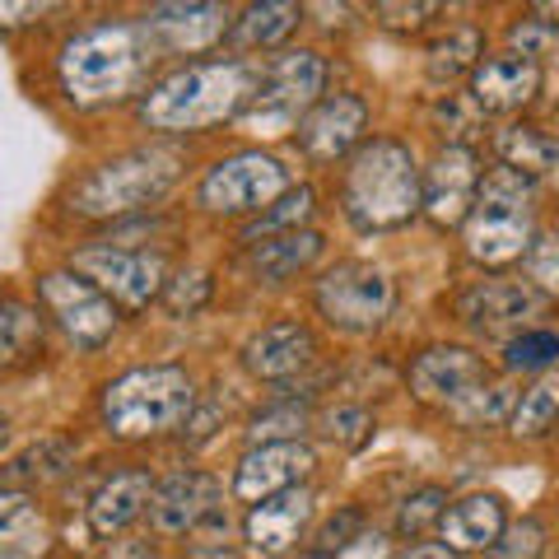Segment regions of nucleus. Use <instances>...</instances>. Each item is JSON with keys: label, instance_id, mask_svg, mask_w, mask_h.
<instances>
[{"label": "nucleus", "instance_id": "34", "mask_svg": "<svg viewBox=\"0 0 559 559\" xmlns=\"http://www.w3.org/2000/svg\"><path fill=\"white\" fill-rule=\"evenodd\" d=\"M509 43H513V57L540 66L546 57H559V24L532 14V20H518V24L509 28Z\"/></svg>", "mask_w": 559, "mask_h": 559}, {"label": "nucleus", "instance_id": "10", "mask_svg": "<svg viewBox=\"0 0 559 559\" xmlns=\"http://www.w3.org/2000/svg\"><path fill=\"white\" fill-rule=\"evenodd\" d=\"M38 294H43L47 312L61 322V331L80 349H98V345L112 341L117 308H112L108 294L94 289L84 275H75V271H47V275H38Z\"/></svg>", "mask_w": 559, "mask_h": 559}, {"label": "nucleus", "instance_id": "13", "mask_svg": "<svg viewBox=\"0 0 559 559\" xmlns=\"http://www.w3.org/2000/svg\"><path fill=\"white\" fill-rule=\"evenodd\" d=\"M312 457L308 443H257L242 452V462L234 471V499L238 503H261V499H275L285 489L304 485L312 476Z\"/></svg>", "mask_w": 559, "mask_h": 559}, {"label": "nucleus", "instance_id": "37", "mask_svg": "<svg viewBox=\"0 0 559 559\" xmlns=\"http://www.w3.org/2000/svg\"><path fill=\"white\" fill-rule=\"evenodd\" d=\"M509 369H550L559 364V331H522L509 341Z\"/></svg>", "mask_w": 559, "mask_h": 559}, {"label": "nucleus", "instance_id": "30", "mask_svg": "<svg viewBox=\"0 0 559 559\" xmlns=\"http://www.w3.org/2000/svg\"><path fill=\"white\" fill-rule=\"evenodd\" d=\"M476 57H480V33L476 28H452L448 38H439L425 51V70H429L433 84H452V80H462L480 66Z\"/></svg>", "mask_w": 559, "mask_h": 559}, {"label": "nucleus", "instance_id": "47", "mask_svg": "<svg viewBox=\"0 0 559 559\" xmlns=\"http://www.w3.org/2000/svg\"><path fill=\"white\" fill-rule=\"evenodd\" d=\"M108 559H159V555H154L145 540H121V546H112Z\"/></svg>", "mask_w": 559, "mask_h": 559}, {"label": "nucleus", "instance_id": "8", "mask_svg": "<svg viewBox=\"0 0 559 559\" xmlns=\"http://www.w3.org/2000/svg\"><path fill=\"white\" fill-rule=\"evenodd\" d=\"M318 312L341 326V331H373L388 322V312L396 304V289L382 266L373 261H341L318 280Z\"/></svg>", "mask_w": 559, "mask_h": 559}, {"label": "nucleus", "instance_id": "15", "mask_svg": "<svg viewBox=\"0 0 559 559\" xmlns=\"http://www.w3.org/2000/svg\"><path fill=\"white\" fill-rule=\"evenodd\" d=\"M489 382L485 359L466 345H433L411 364V396L425 401V406H452L457 396H466L471 388Z\"/></svg>", "mask_w": 559, "mask_h": 559}, {"label": "nucleus", "instance_id": "18", "mask_svg": "<svg viewBox=\"0 0 559 559\" xmlns=\"http://www.w3.org/2000/svg\"><path fill=\"white\" fill-rule=\"evenodd\" d=\"M457 312H462L466 326L485 331V336H503V331H513V326L536 318L540 294L532 285H522V280H485V285L462 294Z\"/></svg>", "mask_w": 559, "mask_h": 559}, {"label": "nucleus", "instance_id": "40", "mask_svg": "<svg viewBox=\"0 0 559 559\" xmlns=\"http://www.w3.org/2000/svg\"><path fill=\"white\" fill-rule=\"evenodd\" d=\"M527 275L536 294H555L559 299V234L536 238L527 248Z\"/></svg>", "mask_w": 559, "mask_h": 559}, {"label": "nucleus", "instance_id": "22", "mask_svg": "<svg viewBox=\"0 0 559 559\" xmlns=\"http://www.w3.org/2000/svg\"><path fill=\"white\" fill-rule=\"evenodd\" d=\"M503 527H509V513H503L499 495H466L452 503V509H443V518H439V536L448 540L452 555L489 550L503 536Z\"/></svg>", "mask_w": 559, "mask_h": 559}, {"label": "nucleus", "instance_id": "19", "mask_svg": "<svg viewBox=\"0 0 559 559\" xmlns=\"http://www.w3.org/2000/svg\"><path fill=\"white\" fill-rule=\"evenodd\" d=\"M312 355H318V336L304 322H271L242 345V369L261 382H285L308 369Z\"/></svg>", "mask_w": 559, "mask_h": 559}, {"label": "nucleus", "instance_id": "28", "mask_svg": "<svg viewBox=\"0 0 559 559\" xmlns=\"http://www.w3.org/2000/svg\"><path fill=\"white\" fill-rule=\"evenodd\" d=\"M70 466H75V443L70 439H43L38 448H28L24 457L0 476V489H10V485H51V480H61Z\"/></svg>", "mask_w": 559, "mask_h": 559}, {"label": "nucleus", "instance_id": "11", "mask_svg": "<svg viewBox=\"0 0 559 559\" xmlns=\"http://www.w3.org/2000/svg\"><path fill=\"white\" fill-rule=\"evenodd\" d=\"M75 275H84L94 289H103L108 299L127 308H145L164 294L168 271L159 252H131V248H84L75 252Z\"/></svg>", "mask_w": 559, "mask_h": 559}, {"label": "nucleus", "instance_id": "16", "mask_svg": "<svg viewBox=\"0 0 559 559\" xmlns=\"http://www.w3.org/2000/svg\"><path fill=\"white\" fill-rule=\"evenodd\" d=\"M369 127V108H364L359 94H331V98H318L308 108V117L299 121V145L308 159L318 164H331L341 154L359 150V135Z\"/></svg>", "mask_w": 559, "mask_h": 559}, {"label": "nucleus", "instance_id": "20", "mask_svg": "<svg viewBox=\"0 0 559 559\" xmlns=\"http://www.w3.org/2000/svg\"><path fill=\"white\" fill-rule=\"evenodd\" d=\"M540 90V66L532 61H522L513 57V51H503V57H489L480 61L476 70H471V103H476L480 112H518V108H527V103L536 98Z\"/></svg>", "mask_w": 559, "mask_h": 559}, {"label": "nucleus", "instance_id": "3", "mask_svg": "<svg viewBox=\"0 0 559 559\" xmlns=\"http://www.w3.org/2000/svg\"><path fill=\"white\" fill-rule=\"evenodd\" d=\"M150 38L131 24H98L80 38H70L57 57L61 90L75 108H103V103L127 98L140 75L150 70Z\"/></svg>", "mask_w": 559, "mask_h": 559}, {"label": "nucleus", "instance_id": "41", "mask_svg": "<svg viewBox=\"0 0 559 559\" xmlns=\"http://www.w3.org/2000/svg\"><path fill=\"white\" fill-rule=\"evenodd\" d=\"M359 522H364L359 509H341L336 518H326L322 532L312 536V559H336V555L349 546V540L359 536Z\"/></svg>", "mask_w": 559, "mask_h": 559}, {"label": "nucleus", "instance_id": "25", "mask_svg": "<svg viewBox=\"0 0 559 559\" xmlns=\"http://www.w3.org/2000/svg\"><path fill=\"white\" fill-rule=\"evenodd\" d=\"M322 252V234L318 229H299V234H275V238H261L257 248L248 252V271L266 285H280V280L308 271Z\"/></svg>", "mask_w": 559, "mask_h": 559}, {"label": "nucleus", "instance_id": "45", "mask_svg": "<svg viewBox=\"0 0 559 559\" xmlns=\"http://www.w3.org/2000/svg\"><path fill=\"white\" fill-rule=\"evenodd\" d=\"M336 559H388V536H378V532H359L349 546L336 555Z\"/></svg>", "mask_w": 559, "mask_h": 559}, {"label": "nucleus", "instance_id": "29", "mask_svg": "<svg viewBox=\"0 0 559 559\" xmlns=\"http://www.w3.org/2000/svg\"><path fill=\"white\" fill-rule=\"evenodd\" d=\"M513 411V388L509 382H480V388H471L466 396H457L448 406V419L457 429H495L503 425Z\"/></svg>", "mask_w": 559, "mask_h": 559}, {"label": "nucleus", "instance_id": "7", "mask_svg": "<svg viewBox=\"0 0 559 559\" xmlns=\"http://www.w3.org/2000/svg\"><path fill=\"white\" fill-rule=\"evenodd\" d=\"M326 84V61L318 51H280V57L266 66V75L257 80L252 103L242 108V121L248 127H261L266 135H285L294 121H304L308 108L318 103Z\"/></svg>", "mask_w": 559, "mask_h": 559}, {"label": "nucleus", "instance_id": "33", "mask_svg": "<svg viewBox=\"0 0 559 559\" xmlns=\"http://www.w3.org/2000/svg\"><path fill=\"white\" fill-rule=\"evenodd\" d=\"M448 509V495L439 485H425V489H415V495L396 509V536H406V540H419L429 527H439V518Z\"/></svg>", "mask_w": 559, "mask_h": 559}, {"label": "nucleus", "instance_id": "35", "mask_svg": "<svg viewBox=\"0 0 559 559\" xmlns=\"http://www.w3.org/2000/svg\"><path fill=\"white\" fill-rule=\"evenodd\" d=\"M210 294H215V280L205 271H182L164 285V308L173 318H197V312L210 304Z\"/></svg>", "mask_w": 559, "mask_h": 559}, {"label": "nucleus", "instance_id": "21", "mask_svg": "<svg viewBox=\"0 0 559 559\" xmlns=\"http://www.w3.org/2000/svg\"><path fill=\"white\" fill-rule=\"evenodd\" d=\"M308 518H312V489H304V485H294V489H285V495H275V499L252 503V513H248L252 550L266 555V559L289 555L294 546H299Z\"/></svg>", "mask_w": 559, "mask_h": 559}, {"label": "nucleus", "instance_id": "12", "mask_svg": "<svg viewBox=\"0 0 559 559\" xmlns=\"http://www.w3.org/2000/svg\"><path fill=\"white\" fill-rule=\"evenodd\" d=\"M480 191V159L471 145H443L433 164L419 178V210L439 224V229H457L466 224L471 205Z\"/></svg>", "mask_w": 559, "mask_h": 559}, {"label": "nucleus", "instance_id": "38", "mask_svg": "<svg viewBox=\"0 0 559 559\" xmlns=\"http://www.w3.org/2000/svg\"><path fill=\"white\" fill-rule=\"evenodd\" d=\"M433 121L443 127V135H452V145H462V140H471V135L480 131L485 112L471 103V94H448L439 108H433Z\"/></svg>", "mask_w": 559, "mask_h": 559}, {"label": "nucleus", "instance_id": "6", "mask_svg": "<svg viewBox=\"0 0 559 559\" xmlns=\"http://www.w3.org/2000/svg\"><path fill=\"white\" fill-rule=\"evenodd\" d=\"M182 173V159L173 150H135L121 159L94 168L75 191H70V210L90 219H112L131 215L154 201H164Z\"/></svg>", "mask_w": 559, "mask_h": 559}, {"label": "nucleus", "instance_id": "49", "mask_svg": "<svg viewBox=\"0 0 559 559\" xmlns=\"http://www.w3.org/2000/svg\"><path fill=\"white\" fill-rule=\"evenodd\" d=\"M5 433H10V429H5V415H0V448H5Z\"/></svg>", "mask_w": 559, "mask_h": 559}, {"label": "nucleus", "instance_id": "42", "mask_svg": "<svg viewBox=\"0 0 559 559\" xmlns=\"http://www.w3.org/2000/svg\"><path fill=\"white\" fill-rule=\"evenodd\" d=\"M33 503L28 495H20V489H0V550H10L14 540H20L24 527H33Z\"/></svg>", "mask_w": 559, "mask_h": 559}, {"label": "nucleus", "instance_id": "26", "mask_svg": "<svg viewBox=\"0 0 559 559\" xmlns=\"http://www.w3.org/2000/svg\"><path fill=\"white\" fill-rule=\"evenodd\" d=\"M304 10L294 5V0H261V5H248L234 20L229 28V43L242 47V51H257V47H280L289 38L294 28H299Z\"/></svg>", "mask_w": 559, "mask_h": 559}, {"label": "nucleus", "instance_id": "36", "mask_svg": "<svg viewBox=\"0 0 559 559\" xmlns=\"http://www.w3.org/2000/svg\"><path fill=\"white\" fill-rule=\"evenodd\" d=\"M546 555V527L536 518H522L513 527H503V536L489 546L485 559H540Z\"/></svg>", "mask_w": 559, "mask_h": 559}, {"label": "nucleus", "instance_id": "24", "mask_svg": "<svg viewBox=\"0 0 559 559\" xmlns=\"http://www.w3.org/2000/svg\"><path fill=\"white\" fill-rule=\"evenodd\" d=\"M495 154H499V168H513L527 182L546 178V173L559 168V140L550 131L532 127V121H513V127H503L495 135Z\"/></svg>", "mask_w": 559, "mask_h": 559}, {"label": "nucleus", "instance_id": "1", "mask_svg": "<svg viewBox=\"0 0 559 559\" xmlns=\"http://www.w3.org/2000/svg\"><path fill=\"white\" fill-rule=\"evenodd\" d=\"M257 94V75L242 61H205L164 75L140 98V121L150 131H205L238 121Z\"/></svg>", "mask_w": 559, "mask_h": 559}, {"label": "nucleus", "instance_id": "44", "mask_svg": "<svg viewBox=\"0 0 559 559\" xmlns=\"http://www.w3.org/2000/svg\"><path fill=\"white\" fill-rule=\"evenodd\" d=\"M373 14H378V24L392 33H419L439 14V5H392V0H382V5H373Z\"/></svg>", "mask_w": 559, "mask_h": 559}, {"label": "nucleus", "instance_id": "46", "mask_svg": "<svg viewBox=\"0 0 559 559\" xmlns=\"http://www.w3.org/2000/svg\"><path fill=\"white\" fill-rule=\"evenodd\" d=\"M187 559H242L234 546H224V540H205V546H197Z\"/></svg>", "mask_w": 559, "mask_h": 559}, {"label": "nucleus", "instance_id": "4", "mask_svg": "<svg viewBox=\"0 0 559 559\" xmlns=\"http://www.w3.org/2000/svg\"><path fill=\"white\" fill-rule=\"evenodd\" d=\"M103 425L121 443L164 439L187 425L197 411V388L178 364H154V369H131L103 388Z\"/></svg>", "mask_w": 559, "mask_h": 559}, {"label": "nucleus", "instance_id": "23", "mask_svg": "<svg viewBox=\"0 0 559 559\" xmlns=\"http://www.w3.org/2000/svg\"><path fill=\"white\" fill-rule=\"evenodd\" d=\"M150 495H154V476L150 471H117L112 480L98 485V495L90 499V532L94 536H117L127 532L131 522L150 509Z\"/></svg>", "mask_w": 559, "mask_h": 559}, {"label": "nucleus", "instance_id": "14", "mask_svg": "<svg viewBox=\"0 0 559 559\" xmlns=\"http://www.w3.org/2000/svg\"><path fill=\"white\" fill-rule=\"evenodd\" d=\"M215 513H219V480L205 476V471H173L150 495V522L159 536L197 532Z\"/></svg>", "mask_w": 559, "mask_h": 559}, {"label": "nucleus", "instance_id": "31", "mask_svg": "<svg viewBox=\"0 0 559 559\" xmlns=\"http://www.w3.org/2000/svg\"><path fill=\"white\" fill-rule=\"evenodd\" d=\"M555 419H559V373H546L513 406V433L518 439H540V433H550Z\"/></svg>", "mask_w": 559, "mask_h": 559}, {"label": "nucleus", "instance_id": "32", "mask_svg": "<svg viewBox=\"0 0 559 559\" xmlns=\"http://www.w3.org/2000/svg\"><path fill=\"white\" fill-rule=\"evenodd\" d=\"M308 219H312V187H289L285 197L261 210L257 224H248L242 238L257 242V238H275V234H299Z\"/></svg>", "mask_w": 559, "mask_h": 559}, {"label": "nucleus", "instance_id": "2", "mask_svg": "<svg viewBox=\"0 0 559 559\" xmlns=\"http://www.w3.org/2000/svg\"><path fill=\"white\" fill-rule=\"evenodd\" d=\"M345 219L364 234H392L419 215V168L401 140H364L341 178Z\"/></svg>", "mask_w": 559, "mask_h": 559}, {"label": "nucleus", "instance_id": "43", "mask_svg": "<svg viewBox=\"0 0 559 559\" xmlns=\"http://www.w3.org/2000/svg\"><path fill=\"white\" fill-rule=\"evenodd\" d=\"M326 433H331V439H341L345 448H364L373 439V415L364 406H341L336 415L326 419Z\"/></svg>", "mask_w": 559, "mask_h": 559}, {"label": "nucleus", "instance_id": "17", "mask_svg": "<svg viewBox=\"0 0 559 559\" xmlns=\"http://www.w3.org/2000/svg\"><path fill=\"white\" fill-rule=\"evenodd\" d=\"M145 38H154L168 51H210L219 38H229V10L224 5H205V0H191V5H154L145 14Z\"/></svg>", "mask_w": 559, "mask_h": 559}, {"label": "nucleus", "instance_id": "48", "mask_svg": "<svg viewBox=\"0 0 559 559\" xmlns=\"http://www.w3.org/2000/svg\"><path fill=\"white\" fill-rule=\"evenodd\" d=\"M401 559H457L448 546H411V550H401Z\"/></svg>", "mask_w": 559, "mask_h": 559}, {"label": "nucleus", "instance_id": "39", "mask_svg": "<svg viewBox=\"0 0 559 559\" xmlns=\"http://www.w3.org/2000/svg\"><path fill=\"white\" fill-rule=\"evenodd\" d=\"M308 425V415L299 406H275L266 415H257L252 425V448L257 443H299V433Z\"/></svg>", "mask_w": 559, "mask_h": 559}, {"label": "nucleus", "instance_id": "27", "mask_svg": "<svg viewBox=\"0 0 559 559\" xmlns=\"http://www.w3.org/2000/svg\"><path fill=\"white\" fill-rule=\"evenodd\" d=\"M33 355H43V318L38 308L0 304V369H14V364H28Z\"/></svg>", "mask_w": 559, "mask_h": 559}, {"label": "nucleus", "instance_id": "5", "mask_svg": "<svg viewBox=\"0 0 559 559\" xmlns=\"http://www.w3.org/2000/svg\"><path fill=\"white\" fill-rule=\"evenodd\" d=\"M532 248V182L513 168H489L466 215V257L476 266H513Z\"/></svg>", "mask_w": 559, "mask_h": 559}, {"label": "nucleus", "instance_id": "9", "mask_svg": "<svg viewBox=\"0 0 559 559\" xmlns=\"http://www.w3.org/2000/svg\"><path fill=\"white\" fill-rule=\"evenodd\" d=\"M289 191V168L261 150L219 159L201 182V205L210 215H248V210H266Z\"/></svg>", "mask_w": 559, "mask_h": 559}]
</instances>
